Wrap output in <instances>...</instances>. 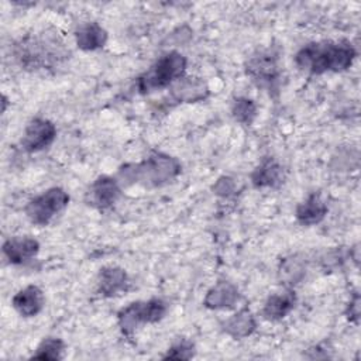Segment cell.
Wrapping results in <instances>:
<instances>
[{
	"label": "cell",
	"instance_id": "obj_1",
	"mask_svg": "<svg viewBox=\"0 0 361 361\" xmlns=\"http://www.w3.org/2000/svg\"><path fill=\"white\" fill-rule=\"evenodd\" d=\"M355 58V49L350 42H310L302 47L295 62L299 69L313 75L324 72H341L351 66Z\"/></svg>",
	"mask_w": 361,
	"mask_h": 361
},
{
	"label": "cell",
	"instance_id": "obj_2",
	"mask_svg": "<svg viewBox=\"0 0 361 361\" xmlns=\"http://www.w3.org/2000/svg\"><path fill=\"white\" fill-rule=\"evenodd\" d=\"M182 171L180 162L168 154L154 152L137 164H126L117 172L120 186L141 185L157 188L173 180Z\"/></svg>",
	"mask_w": 361,
	"mask_h": 361
},
{
	"label": "cell",
	"instance_id": "obj_3",
	"mask_svg": "<svg viewBox=\"0 0 361 361\" xmlns=\"http://www.w3.org/2000/svg\"><path fill=\"white\" fill-rule=\"evenodd\" d=\"M66 56L63 44L58 37L42 34L34 38L21 39L17 45V58L27 69H45L52 68Z\"/></svg>",
	"mask_w": 361,
	"mask_h": 361
},
{
	"label": "cell",
	"instance_id": "obj_4",
	"mask_svg": "<svg viewBox=\"0 0 361 361\" xmlns=\"http://www.w3.org/2000/svg\"><path fill=\"white\" fill-rule=\"evenodd\" d=\"M186 69V58L171 51L162 55L147 72L137 78V89L140 93H149L166 86H171L182 78Z\"/></svg>",
	"mask_w": 361,
	"mask_h": 361
},
{
	"label": "cell",
	"instance_id": "obj_5",
	"mask_svg": "<svg viewBox=\"0 0 361 361\" xmlns=\"http://www.w3.org/2000/svg\"><path fill=\"white\" fill-rule=\"evenodd\" d=\"M166 309V303L159 298L133 302L118 312V327L124 336L133 337L141 324H151L162 320Z\"/></svg>",
	"mask_w": 361,
	"mask_h": 361
},
{
	"label": "cell",
	"instance_id": "obj_6",
	"mask_svg": "<svg viewBox=\"0 0 361 361\" xmlns=\"http://www.w3.org/2000/svg\"><path fill=\"white\" fill-rule=\"evenodd\" d=\"M69 203V195L61 188H49L31 199L25 206V216L37 226H47Z\"/></svg>",
	"mask_w": 361,
	"mask_h": 361
},
{
	"label": "cell",
	"instance_id": "obj_7",
	"mask_svg": "<svg viewBox=\"0 0 361 361\" xmlns=\"http://www.w3.org/2000/svg\"><path fill=\"white\" fill-rule=\"evenodd\" d=\"M279 56L272 49H264L252 55L247 65V75L259 86L269 92L278 89L281 71H279Z\"/></svg>",
	"mask_w": 361,
	"mask_h": 361
},
{
	"label": "cell",
	"instance_id": "obj_8",
	"mask_svg": "<svg viewBox=\"0 0 361 361\" xmlns=\"http://www.w3.org/2000/svg\"><path fill=\"white\" fill-rule=\"evenodd\" d=\"M121 186L116 178L111 176H99L93 183L89 186L85 200L89 206L97 210L110 209L120 197Z\"/></svg>",
	"mask_w": 361,
	"mask_h": 361
},
{
	"label": "cell",
	"instance_id": "obj_9",
	"mask_svg": "<svg viewBox=\"0 0 361 361\" xmlns=\"http://www.w3.org/2000/svg\"><path fill=\"white\" fill-rule=\"evenodd\" d=\"M56 137L55 126L47 118H34L31 120L21 137V147L27 152H38L49 147Z\"/></svg>",
	"mask_w": 361,
	"mask_h": 361
},
{
	"label": "cell",
	"instance_id": "obj_10",
	"mask_svg": "<svg viewBox=\"0 0 361 361\" xmlns=\"http://www.w3.org/2000/svg\"><path fill=\"white\" fill-rule=\"evenodd\" d=\"M207 83L195 76L179 78L176 82L171 85V97L178 103H196L202 102L209 96Z\"/></svg>",
	"mask_w": 361,
	"mask_h": 361
},
{
	"label": "cell",
	"instance_id": "obj_11",
	"mask_svg": "<svg viewBox=\"0 0 361 361\" xmlns=\"http://www.w3.org/2000/svg\"><path fill=\"white\" fill-rule=\"evenodd\" d=\"M39 243L31 237H13L4 241L3 254L10 264L20 265L37 255Z\"/></svg>",
	"mask_w": 361,
	"mask_h": 361
},
{
	"label": "cell",
	"instance_id": "obj_12",
	"mask_svg": "<svg viewBox=\"0 0 361 361\" xmlns=\"http://www.w3.org/2000/svg\"><path fill=\"white\" fill-rule=\"evenodd\" d=\"M238 300L240 292L237 286L228 281H219L207 290L203 305L207 309H230L234 307Z\"/></svg>",
	"mask_w": 361,
	"mask_h": 361
},
{
	"label": "cell",
	"instance_id": "obj_13",
	"mask_svg": "<svg viewBox=\"0 0 361 361\" xmlns=\"http://www.w3.org/2000/svg\"><path fill=\"white\" fill-rule=\"evenodd\" d=\"M13 307L24 317L37 316L44 307V293L35 285H28L20 289L13 296Z\"/></svg>",
	"mask_w": 361,
	"mask_h": 361
},
{
	"label": "cell",
	"instance_id": "obj_14",
	"mask_svg": "<svg viewBox=\"0 0 361 361\" xmlns=\"http://www.w3.org/2000/svg\"><path fill=\"white\" fill-rule=\"evenodd\" d=\"M130 282L127 272L120 267H104L99 274V293L111 298L127 290Z\"/></svg>",
	"mask_w": 361,
	"mask_h": 361
},
{
	"label": "cell",
	"instance_id": "obj_15",
	"mask_svg": "<svg viewBox=\"0 0 361 361\" xmlns=\"http://www.w3.org/2000/svg\"><path fill=\"white\" fill-rule=\"evenodd\" d=\"M327 204L319 193L309 195L300 202L295 210L296 220L303 226H313L320 223L327 214Z\"/></svg>",
	"mask_w": 361,
	"mask_h": 361
},
{
	"label": "cell",
	"instance_id": "obj_16",
	"mask_svg": "<svg viewBox=\"0 0 361 361\" xmlns=\"http://www.w3.org/2000/svg\"><path fill=\"white\" fill-rule=\"evenodd\" d=\"M76 45L83 51H96L106 45L107 31L97 23H83L75 32Z\"/></svg>",
	"mask_w": 361,
	"mask_h": 361
},
{
	"label": "cell",
	"instance_id": "obj_17",
	"mask_svg": "<svg viewBox=\"0 0 361 361\" xmlns=\"http://www.w3.org/2000/svg\"><path fill=\"white\" fill-rule=\"evenodd\" d=\"M251 182L255 188H278L283 182V169L275 159L267 158L251 173Z\"/></svg>",
	"mask_w": 361,
	"mask_h": 361
},
{
	"label": "cell",
	"instance_id": "obj_18",
	"mask_svg": "<svg viewBox=\"0 0 361 361\" xmlns=\"http://www.w3.org/2000/svg\"><path fill=\"white\" fill-rule=\"evenodd\" d=\"M296 303V296L293 290H285L268 296L264 303L262 314L268 320H281L289 314Z\"/></svg>",
	"mask_w": 361,
	"mask_h": 361
},
{
	"label": "cell",
	"instance_id": "obj_19",
	"mask_svg": "<svg viewBox=\"0 0 361 361\" xmlns=\"http://www.w3.org/2000/svg\"><path fill=\"white\" fill-rule=\"evenodd\" d=\"M223 330L233 338H245L257 327L255 319L248 309H241L223 322Z\"/></svg>",
	"mask_w": 361,
	"mask_h": 361
},
{
	"label": "cell",
	"instance_id": "obj_20",
	"mask_svg": "<svg viewBox=\"0 0 361 361\" xmlns=\"http://www.w3.org/2000/svg\"><path fill=\"white\" fill-rule=\"evenodd\" d=\"M305 272H306L305 259L298 255H290L283 258L278 268L279 279L282 281V283L288 286L298 283L305 276Z\"/></svg>",
	"mask_w": 361,
	"mask_h": 361
},
{
	"label": "cell",
	"instance_id": "obj_21",
	"mask_svg": "<svg viewBox=\"0 0 361 361\" xmlns=\"http://www.w3.org/2000/svg\"><path fill=\"white\" fill-rule=\"evenodd\" d=\"M63 348H65V344H63V341L61 338L47 337L37 347V351L32 354V358L56 361V360L62 358Z\"/></svg>",
	"mask_w": 361,
	"mask_h": 361
},
{
	"label": "cell",
	"instance_id": "obj_22",
	"mask_svg": "<svg viewBox=\"0 0 361 361\" xmlns=\"http://www.w3.org/2000/svg\"><path fill=\"white\" fill-rule=\"evenodd\" d=\"M233 117L245 126H250L257 116V106L248 97H237L231 107Z\"/></svg>",
	"mask_w": 361,
	"mask_h": 361
},
{
	"label": "cell",
	"instance_id": "obj_23",
	"mask_svg": "<svg viewBox=\"0 0 361 361\" xmlns=\"http://www.w3.org/2000/svg\"><path fill=\"white\" fill-rule=\"evenodd\" d=\"M193 355H195V345L188 340H180L168 348L164 358L190 360Z\"/></svg>",
	"mask_w": 361,
	"mask_h": 361
},
{
	"label": "cell",
	"instance_id": "obj_24",
	"mask_svg": "<svg viewBox=\"0 0 361 361\" xmlns=\"http://www.w3.org/2000/svg\"><path fill=\"white\" fill-rule=\"evenodd\" d=\"M234 189H235V185H234L233 179H230V178H227V176L220 178V179L214 183V186H213L214 193L219 195V196H223V197L230 196V195L234 192Z\"/></svg>",
	"mask_w": 361,
	"mask_h": 361
},
{
	"label": "cell",
	"instance_id": "obj_25",
	"mask_svg": "<svg viewBox=\"0 0 361 361\" xmlns=\"http://www.w3.org/2000/svg\"><path fill=\"white\" fill-rule=\"evenodd\" d=\"M347 317L351 320V322H358V317H360V296L358 293L355 292L353 295V298L350 299V303L347 306Z\"/></svg>",
	"mask_w": 361,
	"mask_h": 361
}]
</instances>
